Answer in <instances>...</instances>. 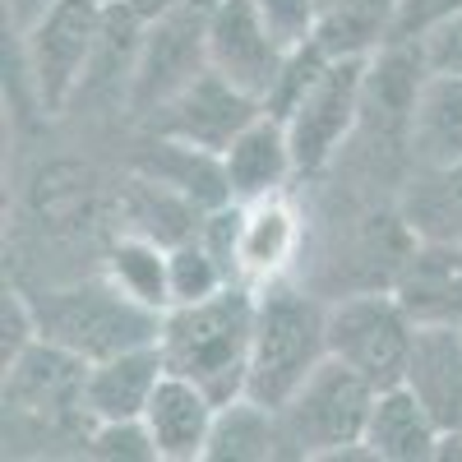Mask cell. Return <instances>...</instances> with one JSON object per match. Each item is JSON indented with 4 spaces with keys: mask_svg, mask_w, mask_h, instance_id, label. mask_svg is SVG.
<instances>
[{
    "mask_svg": "<svg viewBox=\"0 0 462 462\" xmlns=\"http://www.w3.org/2000/svg\"><path fill=\"white\" fill-rule=\"evenodd\" d=\"M0 328H5V337H0V361H19L28 346L42 337V324H37V305H28L23 291H5V305H0Z\"/></svg>",
    "mask_w": 462,
    "mask_h": 462,
    "instance_id": "29",
    "label": "cell"
},
{
    "mask_svg": "<svg viewBox=\"0 0 462 462\" xmlns=\"http://www.w3.org/2000/svg\"><path fill=\"white\" fill-rule=\"evenodd\" d=\"M439 420L426 411L407 383L379 389L370 420H365V444L374 453V462H430L439 457Z\"/></svg>",
    "mask_w": 462,
    "mask_h": 462,
    "instance_id": "17",
    "label": "cell"
},
{
    "mask_svg": "<svg viewBox=\"0 0 462 462\" xmlns=\"http://www.w3.org/2000/svg\"><path fill=\"white\" fill-rule=\"evenodd\" d=\"M305 222L296 204L282 195H268L254 204H241V241H236V273L245 287H268L287 278V268L300 254Z\"/></svg>",
    "mask_w": 462,
    "mask_h": 462,
    "instance_id": "12",
    "label": "cell"
},
{
    "mask_svg": "<svg viewBox=\"0 0 462 462\" xmlns=\"http://www.w3.org/2000/svg\"><path fill=\"white\" fill-rule=\"evenodd\" d=\"M102 23H106V0H56L42 19L23 28L28 74L47 116H60L84 93L102 42Z\"/></svg>",
    "mask_w": 462,
    "mask_h": 462,
    "instance_id": "7",
    "label": "cell"
},
{
    "mask_svg": "<svg viewBox=\"0 0 462 462\" xmlns=\"http://www.w3.org/2000/svg\"><path fill=\"white\" fill-rule=\"evenodd\" d=\"M287 47L254 10V0H217L208 10V69L250 97H268L287 65Z\"/></svg>",
    "mask_w": 462,
    "mask_h": 462,
    "instance_id": "10",
    "label": "cell"
},
{
    "mask_svg": "<svg viewBox=\"0 0 462 462\" xmlns=\"http://www.w3.org/2000/svg\"><path fill=\"white\" fill-rule=\"evenodd\" d=\"M51 5H56V0H10V14H14L19 28H28L32 19H42Z\"/></svg>",
    "mask_w": 462,
    "mask_h": 462,
    "instance_id": "32",
    "label": "cell"
},
{
    "mask_svg": "<svg viewBox=\"0 0 462 462\" xmlns=\"http://www.w3.org/2000/svg\"><path fill=\"white\" fill-rule=\"evenodd\" d=\"M407 158L411 167H453L462 162V79L426 74L411 121H407Z\"/></svg>",
    "mask_w": 462,
    "mask_h": 462,
    "instance_id": "19",
    "label": "cell"
},
{
    "mask_svg": "<svg viewBox=\"0 0 462 462\" xmlns=\"http://www.w3.org/2000/svg\"><path fill=\"white\" fill-rule=\"evenodd\" d=\"M222 287H231V273L222 268V259L204 245V236H189V241L171 245V305L217 296Z\"/></svg>",
    "mask_w": 462,
    "mask_h": 462,
    "instance_id": "26",
    "label": "cell"
},
{
    "mask_svg": "<svg viewBox=\"0 0 462 462\" xmlns=\"http://www.w3.org/2000/svg\"><path fill=\"white\" fill-rule=\"evenodd\" d=\"M213 416H217V402L189 383L180 374H162V383L152 389L148 407H143V426L158 444V457L162 462H199L208 453V435H213Z\"/></svg>",
    "mask_w": 462,
    "mask_h": 462,
    "instance_id": "15",
    "label": "cell"
},
{
    "mask_svg": "<svg viewBox=\"0 0 462 462\" xmlns=\"http://www.w3.org/2000/svg\"><path fill=\"white\" fill-rule=\"evenodd\" d=\"M259 111H263L259 97L241 93L236 84H226L217 69H204L199 79H189L171 102H162L148 116V130L167 134V139H185V143L208 148V152H226L231 139H236Z\"/></svg>",
    "mask_w": 462,
    "mask_h": 462,
    "instance_id": "11",
    "label": "cell"
},
{
    "mask_svg": "<svg viewBox=\"0 0 462 462\" xmlns=\"http://www.w3.org/2000/svg\"><path fill=\"white\" fill-rule=\"evenodd\" d=\"M407 389L426 402V411L439 420V430L462 426V324H420Z\"/></svg>",
    "mask_w": 462,
    "mask_h": 462,
    "instance_id": "16",
    "label": "cell"
},
{
    "mask_svg": "<svg viewBox=\"0 0 462 462\" xmlns=\"http://www.w3.org/2000/svg\"><path fill=\"white\" fill-rule=\"evenodd\" d=\"M84 453L102 457V462H162L158 444H152V435L143 426V416H134V420H93Z\"/></svg>",
    "mask_w": 462,
    "mask_h": 462,
    "instance_id": "27",
    "label": "cell"
},
{
    "mask_svg": "<svg viewBox=\"0 0 462 462\" xmlns=\"http://www.w3.org/2000/svg\"><path fill=\"white\" fill-rule=\"evenodd\" d=\"M106 278L121 282L134 300L152 305V310H162V315L171 310V250L167 245L125 231L106 254Z\"/></svg>",
    "mask_w": 462,
    "mask_h": 462,
    "instance_id": "24",
    "label": "cell"
},
{
    "mask_svg": "<svg viewBox=\"0 0 462 462\" xmlns=\"http://www.w3.org/2000/svg\"><path fill=\"white\" fill-rule=\"evenodd\" d=\"M254 342H250V379L245 393L282 407L296 383L328 356V300L287 278L254 287Z\"/></svg>",
    "mask_w": 462,
    "mask_h": 462,
    "instance_id": "3",
    "label": "cell"
},
{
    "mask_svg": "<svg viewBox=\"0 0 462 462\" xmlns=\"http://www.w3.org/2000/svg\"><path fill=\"white\" fill-rule=\"evenodd\" d=\"M398 0H337L324 10L319 42L328 56H370L389 42Z\"/></svg>",
    "mask_w": 462,
    "mask_h": 462,
    "instance_id": "25",
    "label": "cell"
},
{
    "mask_svg": "<svg viewBox=\"0 0 462 462\" xmlns=\"http://www.w3.org/2000/svg\"><path fill=\"white\" fill-rule=\"evenodd\" d=\"M125 5L143 19V23H152V19H162L167 10H176L180 5V0H125Z\"/></svg>",
    "mask_w": 462,
    "mask_h": 462,
    "instance_id": "33",
    "label": "cell"
},
{
    "mask_svg": "<svg viewBox=\"0 0 462 462\" xmlns=\"http://www.w3.org/2000/svg\"><path fill=\"white\" fill-rule=\"evenodd\" d=\"M420 56H426L430 74H453V79H462V10L420 37Z\"/></svg>",
    "mask_w": 462,
    "mask_h": 462,
    "instance_id": "31",
    "label": "cell"
},
{
    "mask_svg": "<svg viewBox=\"0 0 462 462\" xmlns=\"http://www.w3.org/2000/svg\"><path fill=\"white\" fill-rule=\"evenodd\" d=\"M273 457H282L278 407H268L250 393L217 402L204 462H273Z\"/></svg>",
    "mask_w": 462,
    "mask_h": 462,
    "instance_id": "22",
    "label": "cell"
},
{
    "mask_svg": "<svg viewBox=\"0 0 462 462\" xmlns=\"http://www.w3.org/2000/svg\"><path fill=\"white\" fill-rule=\"evenodd\" d=\"M88 361L37 337L5 365V453H56L51 444H88L93 416L84 402Z\"/></svg>",
    "mask_w": 462,
    "mask_h": 462,
    "instance_id": "2",
    "label": "cell"
},
{
    "mask_svg": "<svg viewBox=\"0 0 462 462\" xmlns=\"http://www.w3.org/2000/svg\"><path fill=\"white\" fill-rule=\"evenodd\" d=\"M162 310L134 300L121 282L111 278H88L51 291L42 305H37V324H42V337L69 346L74 356L106 361L134 352V346H152L162 337Z\"/></svg>",
    "mask_w": 462,
    "mask_h": 462,
    "instance_id": "5",
    "label": "cell"
},
{
    "mask_svg": "<svg viewBox=\"0 0 462 462\" xmlns=\"http://www.w3.org/2000/svg\"><path fill=\"white\" fill-rule=\"evenodd\" d=\"M416 328L420 324L407 315L393 287L346 291L328 300V356L365 374L374 389H393L407 379Z\"/></svg>",
    "mask_w": 462,
    "mask_h": 462,
    "instance_id": "6",
    "label": "cell"
},
{
    "mask_svg": "<svg viewBox=\"0 0 462 462\" xmlns=\"http://www.w3.org/2000/svg\"><path fill=\"white\" fill-rule=\"evenodd\" d=\"M374 383L324 356L310 374L296 383V393L278 407L282 426V457H310V462H342V457H370L365 420L374 407Z\"/></svg>",
    "mask_w": 462,
    "mask_h": 462,
    "instance_id": "4",
    "label": "cell"
},
{
    "mask_svg": "<svg viewBox=\"0 0 462 462\" xmlns=\"http://www.w3.org/2000/svg\"><path fill=\"white\" fill-rule=\"evenodd\" d=\"M208 10L213 5L180 0L176 10H167L162 19H152L143 28V47H139L134 79L125 93L139 121H148L162 102H171L189 79H199L208 69Z\"/></svg>",
    "mask_w": 462,
    "mask_h": 462,
    "instance_id": "9",
    "label": "cell"
},
{
    "mask_svg": "<svg viewBox=\"0 0 462 462\" xmlns=\"http://www.w3.org/2000/svg\"><path fill=\"white\" fill-rule=\"evenodd\" d=\"M365 69H370V56H333L291 106L282 125L291 134L296 176H319L352 143L361 125V106H365Z\"/></svg>",
    "mask_w": 462,
    "mask_h": 462,
    "instance_id": "8",
    "label": "cell"
},
{
    "mask_svg": "<svg viewBox=\"0 0 462 462\" xmlns=\"http://www.w3.org/2000/svg\"><path fill=\"white\" fill-rule=\"evenodd\" d=\"M319 5H324V10H328V5H337V0H319Z\"/></svg>",
    "mask_w": 462,
    "mask_h": 462,
    "instance_id": "35",
    "label": "cell"
},
{
    "mask_svg": "<svg viewBox=\"0 0 462 462\" xmlns=\"http://www.w3.org/2000/svg\"><path fill=\"white\" fill-rule=\"evenodd\" d=\"M167 374V361H162V346H134V352H121V356H106V361H93L88 365V389H84V402H88V416L93 420H134L143 416L152 389L162 383Z\"/></svg>",
    "mask_w": 462,
    "mask_h": 462,
    "instance_id": "18",
    "label": "cell"
},
{
    "mask_svg": "<svg viewBox=\"0 0 462 462\" xmlns=\"http://www.w3.org/2000/svg\"><path fill=\"white\" fill-rule=\"evenodd\" d=\"M254 10L263 14V23L273 28V37L287 51L315 42L319 23H324V5H319V0H254Z\"/></svg>",
    "mask_w": 462,
    "mask_h": 462,
    "instance_id": "28",
    "label": "cell"
},
{
    "mask_svg": "<svg viewBox=\"0 0 462 462\" xmlns=\"http://www.w3.org/2000/svg\"><path fill=\"white\" fill-rule=\"evenodd\" d=\"M226 167V185L236 204H254L268 195H282L287 180L296 176V152H291V134L278 116L259 111L254 121L231 139V148L222 152Z\"/></svg>",
    "mask_w": 462,
    "mask_h": 462,
    "instance_id": "14",
    "label": "cell"
},
{
    "mask_svg": "<svg viewBox=\"0 0 462 462\" xmlns=\"http://www.w3.org/2000/svg\"><path fill=\"white\" fill-rule=\"evenodd\" d=\"M134 171H143V176H152V180H162V185L180 189V195H185V199H195L204 213L231 204V185H226L222 152L195 148V143H185V139L152 134Z\"/></svg>",
    "mask_w": 462,
    "mask_h": 462,
    "instance_id": "20",
    "label": "cell"
},
{
    "mask_svg": "<svg viewBox=\"0 0 462 462\" xmlns=\"http://www.w3.org/2000/svg\"><path fill=\"white\" fill-rule=\"evenodd\" d=\"M121 213H125L134 236H148V241H158L167 250L180 245V241H189V236H199L204 217H208L195 199H185L180 189L152 180L143 171H134L121 185Z\"/></svg>",
    "mask_w": 462,
    "mask_h": 462,
    "instance_id": "21",
    "label": "cell"
},
{
    "mask_svg": "<svg viewBox=\"0 0 462 462\" xmlns=\"http://www.w3.org/2000/svg\"><path fill=\"white\" fill-rule=\"evenodd\" d=\"M457 10H462V0H398L389 42H420L435 23H444Z\"/></svg>",
    "mask_w": 462,
    "mask_h": 462,
    "instance_id": "30",
    "label": "cell"
},
{
    "mask_svg": "<svg viewBox=\"0 0 462 462\" xmlns=\"http://www.w3.org/2000/svg\"><path fill=\"white\" fill-rule=\"evenodd\" d=\"M402 217L416 241H462V162L453 167H416Z\"/></svg>",
    "mask_w": 462,
    "mask_h": 462,
    "instance_id": "23",
    "label": "cell"
},
{
    "mask_svg": "<svg viewBox=\"0 0 462 462\" xmlns=\"http://www.w3.org/2000/svg\"><path fill=\"white\" fill-rule=\"evenodd\" d=\"M439 457H444V462H462V426L439 435Z\"/></svg>",
    "mask_w": 462,
    "mask_h": 462,
    "instance_id": "34",
    "label": "cell"
},
{
    "mask_svg": "<svg viewBox=\"0 0 462 462\" xmlns=\"http://www.w3.org/2000/svg\"><path fill=\"white\" fill-rule=\"evenodd\" d=\"M393 291L416 324H462V241H416Z\"/></svg>",
    "mask_w": 462,
    "mask_h": 462,
    "instance_id": "13",
    "label": "cell"
},
{
    "mask_svg": "<svg viewBox=\"0 0 462 462\" xmlns=\"http://www.w3.org/2000/svg\"><path fill=\"white\" fill-rule=\"evenodd\" d=\"M254 305L259 291L245 282H231L217 296L189 300V305H171L158 337L167 370L199 383L213 402L241 398L250 379Z\"/></svg>",
    "mask_w": 462,
    "mask_h": 462,
    "instance_id": "1",
    "label": "cell"
}]
</instances>
